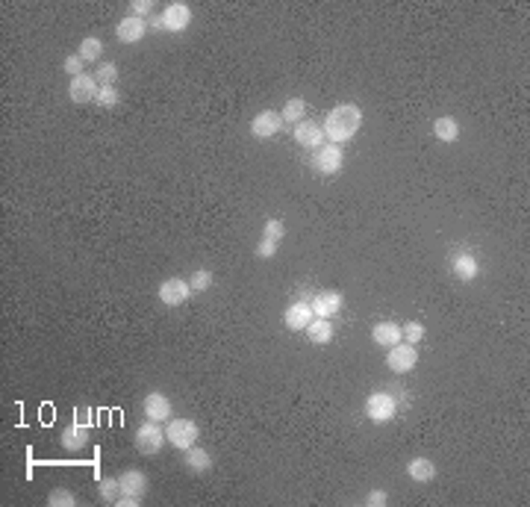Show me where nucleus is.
I'll return each instance as SVG.
<instances>
[{"label": "nucleus", "mask_w": 530, "mask_h": 507, "mask_svg": "<svg viewBox=\"0 0 530 507\" xmlns=\"http://www.w3.org/2000/svg\"><path fill=\"white\" fill-rule=\"evenodd\" d=\"M321 127H324L327 142L345 145V142H351L356 133H360V127H363V109L356 106V104H336L330 112H327V118H324Z\"/></svg>", "instance_id": "obj_1"}, {"label": "nucleus", "mask_w": 530, "mask_h": 507, "mask_svg": "<svg viewBox=\"0 0 530 507\" xmlns=\"http://www.w3.org/2000/svg\"><path fill=\"white\" fill-rule=\"evenodd\" d=\"M197 436H200V428L195 425L192 419H168L165 440L174 445L177 452H186V448L197 445Z\"/></svg>", "instance_id": "obj_2"}, {"label": "nucleus", "mask_w": 530, "mask_h": 507, "mask_svg": "<svg viewBox=\"0 0 530 507\" xmlns=\"http://www.w3.org/2000/svg\"><path fill=\"white\" fill-rule=\"evenodd\" d=\"M133 443H136V452H139V454L153 457V454L162 452V445H165V431L160 428V422H145V425H139Z\"/></svg>", "instance_id": "obj_3"}, {"label": "nucleus", "mask_w": 530, "mask_h": 507, "mask_svg": "<svg viewBox=\"0 0 530 507\" xmlns=\"http://www.w3.org/2000/svg\"><path fill=\"white\" fill-rule=\"evenodd\" d=\"M395 410H398V404H395V398L386 389L371 392V396L365 398V416L375 422V425H386V422H392Z\"/></svg>", "instance_id": "obj_4"}, {"label": "nucleus", "mask_w": 530, "mask_h": 507, "mask_svg": "<svg viewBox=\"0 0 530 507\" xmlns=\"http://www.w3.org/2000/svg\"><path fill=\"white\" fill-rule=\"evenodd\" d=\"M415 363H419V351H415L410 342H404V340H400L398 345H392L389 354H386V366H389V372H395V375L412 372Z\"/></svg>", "instance_id": "obj_5"}, {"label": "nucleus", "mask_w": 530, "mask_h": 507, "mask_svg": "<svg viewBox=\"0 0 530 507\" xmlns=\"http://www.w3.org/2000/svg\"><path fill=\"white\" fill-rule=\"evenodd\" d=\"M315 172H321V174H339L342 172V165H345V153H342V145H333V142H324L319 151H315Z\"/></svg>", "instance_id": "obj_6"}, {"label": "nucleus", "mask_w": 530, "mask_h": 507, "mask_svg": "<svg viewBox=\"0 0 530 507\" xmlns=\"http://www.w3.org/2000/svg\"><path fill=\"white\" fill-rule=\"evenodd\" d=\"M312 313L315 319H333L342 313V307H345V298H342V292L336 289H324L319 295H312Z\"/></svg>", "instance_id": "obj_7"}, {"label": "nucleus", "mask_w": 530, "mask_h": 507, "mask_svg": "<svg viewBox=\"0 0 530 507\" xmlns=\"http://www.w3.org/2000/svg\"><path fill=\"white\" fill-rule=\"evenodd\" d=\"M192 298V286L189 280H180V277H168L160 284V301L165 307H183L186 301Z\"/></svg>", "instance_id": "obj_8"}, {"label": "nucleus", "mask_w": 530, "mask_h": 507, "mask_svg": "<svg viewBox=\"0 0 530 507\" xmlns=\"http://www.w3.org/2000/svg\"><path fill=\"white\" fill-rule=\"evenodd\" d=\"M192 24V9L189 4H183V0H177V4H168L165 12H162V30L168 33H183L189 30Z\"/></svg>", "instance_id": "obj_9"}, {"label": "nucleus", "mask_w": 530, "mask_h": 507, "mask_svg": "<svg viewBox=\"0 0 530 507\" xmlns=\"http://www.w3.org/2000/svg\"><path fill=\"white\" fill-rule=\"evenodd\" d=\"M295 142L300 148H307V151H319L324 142H327V136H324V127L321 124H315L312 118H304V121H298L295 124Z\"/></svg>", "instance_id": "obj_10"}, {"label": "nucleus", "mask_w": 530, "mask_h": 507, "mask_svg": "<svg viewBox=\"0 0 530 507\" xmlns=\"http://www.w3.org/2000/svg\"><path fill=\"white\" fill-rule=\"evenodd\" d=\"M280 127H283V116H280V112L263 109V112H256V116H253L251 133H253V139H271V136L280 133Z\"/></svg>", "instance_id": "obj_11"}, {"label": "nucleus", "mask_w": 530, "mask_h": 507, "mask_svg": "<svg viewBox=\"0 0 530 507\" xmlns=\"http://www.w3.org/2000/svg\"><path fill=\"white\" fill-rule=\"evenodd\" d=\"M97 80L92 77V74H80V77H71V83H68V97L74 104H89V101H95L97 97Z\"/></svg>", "instance_id": "obj_12"}, {"label": "nucleus", "mask_w": 530, "mask_h": 507, "mask_svg": "<svg viewBox=\"0 0 530 507\" xmlns=\"http://www.w3.org/2000/svg\"><path fill=\"white\" fill-rule=\"evenodd\" d=\"M145 33H148V21L139 18V15H127L116 27V36H118V41H124V45H136V41L145 39Z\"/></svg>", "instance_id": "obj_13"}, {"label": "nucleus", "mask_w": 530, "mask_h": 507, "mask_svg": "<svg viewBox=\"0 0 530 507\" xmlns=\"http://www.w3.org/2000/svg\"><path fill=\"white\" fill-rule=\"evenodd\" d=\"M312 319H315V313H312L309 301H295L283 316V321H286V328L289 331H307L312 325Z\"/></svg>", "instance_id": "obj_14"}, {"label": "nucleus", "mask_w": 530, "mask_h": 507, "mask_svg": "<svg viewBox=\"0 0 530 507\" xmlns=\"http://www.w3.org/2000/svg\"><path fill=\"white\" fill-rule=\"evenodd\" d=\"M371 340H375L380 348H392L404 340V333H400L398 321H377V325L371 328Z\"/></svg>", "instance_id": "obj_15"}, {"label": "nucleus", "mask_w": 530, "mask_h": 507, "mask_svg": "<svg viewBox=\"0 0 530 507\" xmlns=\"http://www.w3.org/2000/svg\"><path fill=\"white\" fill-rule=\"evenodd\" d=\"M145 419L148 422H168L171 419V401L162 392H148L145 398Z\"/></svg>", "instance_id": "obj_16"}, {"label": "nucleus", "mask_w": 530, "mask_h": 507, "mask_svg": "<svg viewBox=\"0 0 530 507\" xmlns=\"http://www.w3.org/2000/svg\"><path fill=\"white\" fill-rule=\"evenodd\" d=\"M60 440H62V448H68V452H83V448L89 445V428L74 422V425H68L62 431Z\"/></svg>", "instance_id": "obj_17"}, {"label": "nucleus", "mask_w": 530, "mask_h": 507, "mask_svg": "<svg viewBox=\"0 0 530 507\" xmlns=\"http://www.w3.org/2000/svg\"><path fill=\"white\" fill-rule=\"evenodd\" d=\"M121 492H130V496H145L148 492V475L139 469H127L124 475H118Z\"/></svg>", "instance_id": "obj_18"}, {"label": "nucleus", "mask_w": 530, "mask_h": 507, "mask_svg": "<svg viewBox=\"0 0 530 507\" xmlns=\"http://www.w3.org/2000/svg\"><path fill=\"white\" fill-rule=\"evenodd\" d=\"M407 475L412 478V481H419V484H431L436 478V466L427 457H412L407 463Z\"/></svg>", "instance_id": "obj_19"}, {"label": "nucleus", "mask_w": 530, "mask_h": 507, "mask_svg": "<svg viewBox=\"0 0 530 507\" xmlns=\"http://www.w3.org/2000/svg\"><path fill=\"white\" fill-rule=\"evenodd\" d=\"M186 466H189V472L195 475H204L212 469V457L207 448H200V445H192V448H186Z\"/></svg>", "instance_id": "obj_20"}, {"label": "nucleus", "mask_w": 530, "mask_h": 507, "mask_svg": "<svg viewBox=\"0 0 530 507\" xmlns=\"http://www.w3.org/2000/svg\"><path fill=\"white\" fill-rule=\"evenodd\" d=\"M480 272L477 265V257H471V254H460V257L454 260V277L463 280V284H468V280H475Z\"/></svg>", "instance_id": "obj_21"}, {"label": "nucleus", "mask_w": 530, "mask_h": 507, "mask_svg": "<svg viewBox=\"0 0 530 507\" xmlns=\"http://www.w3.org/2000/svg\"><path fill=\"white\" fill-rule=\"evenodd\" d=\"M433 136L439 139V142L451 145V142H456V139H460V124H456L451 116H442V118H436V124H433Z\"/></svg>", "instance_id": "obj_22"}, {"label": "nucleus", "mask_w": 530, "mask_h": 507, "mask_svg": "<svg viewBox=\"0 0 530 507\" xmlns=\"http://www.w3.org/2000/svg\"><path fill=\"white\" fill-rule=\"evenodd\" d=\"M307 336L312 345H327L333 340V325L330 319H312V325L307 328Z\"/></svg>", "instance_id": "obj_23"}, {"label": "nucleus", "mask_w": 530, "mask_h": 507, "mask_svg": "<svg viewBox=\"0 0 530 507\" xmlns=\"http://www.w3.org/2000/svg\"><path fill=\"white\" fill-rule=\"evenodd\" d=\"M304 112H307V101H304V97H289L286 106L280 109V116H283L286 124H298V121H304Z\"/></svg>", "instance_id": "obj_24"}, {"label": "nucleus", "mask_w": 530, "mask_h": 507, "mask_svg": "<svg viewBox=\"0 0 530 507\" xmlns=\"http://www.w3.org/2000/svg\"><path fill=\"white\" fill-rule=\"evenodd\" d=\"M80 56H83V62H100V56H104V41L89 36V39H83L80 41Z\"/></svg>", "instance_id": "obj_25"}, {"label": "nucleus", "mask_w": 530, "mask_h": 507, "mask_svg": "<svg viewBox=\"0 0 530 507\" xmlns=\"http://www.w3.org/2000/svg\"><path fill=\"white\" fill-rule=\"evenodd\" d=\"M95 80H97V86H116L118 83V65L116 62H100Z\"/></svg>", "instance_id": "obj_26"}, {"label": "nucleus", "mask_w": 530, "mask_h": 507, "mask_svg": "<svg viewBox=\"0 0 530 507\" xmlns=\"http://www.w3.org/2000/svg\"><path fill=\"white\" fill-rule=\"evenodd\" d=\"M95 104L97 106H104V109H116L121 104V95L116 86H100L97 89V97H95Z\"/></svg>", "instance_id": "obj_27"}, {"label": "nucleus", "mask_w": 530, "mask_h": 507, "mask_svg": "<svg viewBox=\"0 0 530 507\" xmlns=\"http://www.w3.org/2000/svg\"><path fill=\"white\" fill-rule=\"evenodd\" d=\"M121 496V484H118V478H104L100 481V501H106V504H116Z\"/></svg>", "instance_id": "obj_28"}, {"label": "nucleus", "mask_w": 530, "mask_h": 507, "mask_svg": "<svg viewBox=\"0 0 530 507\" xmlns=\"http://www.w3.org/2000/svg\"><path fill=\"white\" fill-rule=\"evenodd\" d=\"M48 504H50V507H74L77 499H74V492H71V489L56 487V489L50 492V496H48Z\"/></svg>", "instance_id": "obj_29"}, {"label": "nucleus", "mask_w": 530, "mask_h": 507, "mask_svg": "<svg viewBox=\"0 0 530 507\" xmlns=\"http://www.w3.org/2000/svg\"><path fill=\"white\" fill-rule=\"evenodd\" d=\"M400 333H404V342L415 345L424 340V325L421 321H407V325H400Z\"/></svg>", "instance_id": "obj_30"}, {"label": "nucleus", "mask_w": 530, "mask_h": 507, "mask_svg": "<svg viewBox=\"0 0 530 507\" xmlns=\"http://www.w3.org/2000/svg\"><path fill=\"white\" fill-rule=\"evenodd\" d=\"M189 286H192V292H207V289L212 286V272L197 269V272L192 275V280H189Z\"/></svg>", "instance_id": "obj_31"}, {"label": "nucleus", "mask_w": 530, "mask_h": 507, "mask_svg": "<svg viewBox=\"0 0 530 507\" xmlns=\"http://www.w3.org/2000/svg\"><path fill=\"white\" fill-rule=\"evenodd\" d=\"M263 236H268V239H274V242H280V239L286 236V224H283L280 218H268V221H265Z\"/></svg>", "instance_id": "obj_32"}, {"label": "nucleus", "mask_w": 530, "mask_h": 507, "mask_svg": "<svg viewBox=\"0 0 530 507\" xmlns=\"http://www.w3.org/2000/svg\"><path fill=\"white\" fill-rule=\"evenodd\" d=\"M83 56L80 53H71V56H65V62H62V68H65V71L71 74V77H80V74H85L83 71Z\"/></svg>", "instance_id": "obj_33"}, {"label": "nucleus", "mask_w": 530, "mask_h": 507, "mask_svg": "<svg viewBox=\"0 0 530 507\" xmlns=\"http://www.w3.org/2000/svg\"><path fill=\"white\" fill-rule=\"evenodd\" d=\"M274 254H277V242H274V239H268V236H263L260 245H256V257H260V260H271Z\"/></svg>", "instance_id": "obj_34"}, {"label": "nucleus", "mask_w": 530, "mask_h": 507, "mask_svg": "<svg viewBox=\"0 0 530 507\" xmlns=\"http://www.w3.org/2000/svg\"><path fill=\"white\" fill-rule=\"evenodd\" d=\"M95 413H92V407H77L74 410V422L77 425H85V428H92L95 425V419H92Z\"/></svg>", "instance_id": "obj_35"}, {"label": "nucleus", "mask_w": 530, "mask_h": 507, "mask_svg": "<svg viewBox=\"0 0 530 507\" xmlns=\"http://www.w3.org/2000/svg\"><path fill=\"white\" fill-rule=\"evenodd\" d=\"M130 9H133V15L145 18V15H151V12H153V4H151V0H133Z\"/></svg>", "instance_id": "obj_36"}, {"label": "nucleus", "mask_w": 530, "mask_h": 507, "mask_svg": "<svg viewBox=\"0 0 530 507\" xmlns=\"http://www.w3.org/2000/svg\"><path fill=\"white\" fill-rule=\"evenodd\" d=\"M365 501H368L371 507H383L386 501H389V496H386V489H371Z\"/></svg>", "instance_id": "obj_37"}, {"label": "nucleus", "mask_w": 530, "mask_h": 507, "mask_svg": "<svg viewBox=\"0 0 530 507\" xmlns=\"http://www.w3.org/2000/svg\"><path fill=\"white\" fill-rule=\"evenodd\" d=\"M116 504H118V507H139V504H141V496H130V492H121Z\"/></svg>", "instance_id": "obj_38"}]
</instances>
